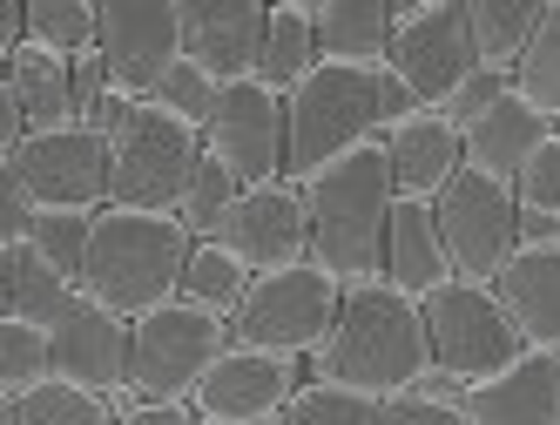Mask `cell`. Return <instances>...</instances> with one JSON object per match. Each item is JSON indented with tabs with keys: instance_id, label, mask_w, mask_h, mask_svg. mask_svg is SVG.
<instances>
[{
	"instance_id": "obj_21",
	"label": "cell",
	"mask_w": 560,
	"mask_h": 425,
	"mask_svg": "<svg viewBox=\"0 0 560 425\" xmlns=\"http://www.w3.org/2000/svg\"><path fill=\"white\" fill-rule=\"evenodd\" d=\"M547 135H553V122H547V115L513 88V95H500V102H493V108L466 129V169L493 176V182H513Z\"/></svg>"
},
{
	"instance_id": "obj_12",
	"label": "cell",
	"mask_w": 560,
	"mask_h": 425,
	"mask_svg": "<svg viewBox=\"0 0 560 425\" xmlns=\"http://www.w3.org/2000/svg\"><path fill=\"white\" fill-rule=\"evenodd\" d=\"M102 68L122 102H149L183 61V0H102Z\"/></svg>"
},
{
	"instance_id": "obj_10",
	"label": "cell",
	"mask_w": 560,
	"mask_h": 425,
	"mask_svg": "<svg viewBox=\"0 0 560 425\" xmlns=\"http://www.w3.org/2000/svg\"><path fill=\"white\" fill-rule=\"evenodd\" d=\"M108 135L102 129H48L0 163V182L27 210H108Z\"/></svg>"
},
{
	"instance_id": "obj_30",
	"label": "cell",
	"mask_w": 560,
	"mask_h": 425,
	"mask_svg": "<svg viewBox=\"0 0 560 425\" xmlns=\"http://www.w3.org/2000/svg\"><path fill=\"white\" fill-rule=\"evenodd\" d=\"M27 42L74 61L102 42V8L95 0H27Z\"/></svg>"
},
{
	"instance_id": "obj_16",
	"label": "cell",
	"mask_w": 560,
	"mask_h": 425,
	"mask_svg": "<svg viewBox=\"0 0 560 425\" xmlns=\"http://www.w3.org/2000/svg\"><path fill=\"white\" fill-rule=\"evenodd\" d=\"M264 34H270L264 0H183V55L203 74H217L223 88L257 82Z\"/></svg>"
},
{
	"instance_id": "obj_20",
	"label": "cell",
	"mask_w": 560,
	"mask_h": 425,
	"mask_svg": "<svg viewBox=\"0 0 560 425\" xmlns=\"http://www.w3.org/2000/svg\"><path fill=\"white\" fill-rule=\"evenodd\" d=\"M493 291H500V304H506L513 331L527 338V352L560 358V244H547V250H520V257L500 270Z\"/></svg>"
},
{
	"instance_id": "obj_24",
	"label": "cell",
	"mask_w": 560,
	"mask_h": 425,
	"mask_svg": "<svg viewBox=\"0 0 560 425\" xmlns=\"http://www.w3.org/2000/svg\"><path fill=\"white\" fill-rule=\"evenodd\" d=\"M311 21H317V55L338 68L392 61V27H398L392 0H311Z\"/></svg>"
},
{
	"instance_id": "obj_22",
	"label": "cell",
	"mask_w": 560,
	"mask_h": 425,
	"mask_svg": "<svg viewBox=\"0 0 560 425\" xmlns=\"http://www.w3.org/2000/svg\"><path fill=\"white\" fill-rule=\"evenodd\" d=\"M74 304H82V284L61 278L34 244H8V250H0V318L61 331L74 318Z\"/></svg>"
},
{
	"instance_id": "obj_35",
	"label": "cell",
	"mask_w": 560,
	"mask_h": 425,
	"mask_svg": "<svg viewBox=\"0 0 560 425\" xmlns=\"http://www.w3.org/2000/svg\"><path fill=\"white\" fill-rule=\"evenodd\" d=\"M378 399H365V392H345V385H317V378H304L298 385V399L284 405V425H378Z\"/></svg>"
},
{
	"instance_id": "obj_28",
	"label": "cell",
	"mask_w": 560,
	"mask_h": 425,
	"mask_svg": "<svg viewBox=\"0 0 560 425\" xmlns=\"http://www.w3.org/2000/svg\"><path fill=\"white\" fill-rule=\"evenodd\" d=\"M250 270L236 263L223 244H196L189 270H183V304H196V311H217V318H236L244 311V297H250Z\"/></svg>"
},
{
	"instance_id": "obj_3",
	"label": "cell",
	"mask_w": 560,
	"mask_h": 425,
	"mask_svg": "<svg viewBox=\"0 0 560 425\" xmlns=\"http://www.w3.org/2000/svg\"><path fill=\"white\" fill-rule=\"evenodd\" d=\"M304 203H311V263H325L331 278L351 284H378L385 278V237H392V163L385 149L365 142L338 156L331 169H317L304 182Z\"/></svg>"
},
{
	"instance_id": "obj_8",
	"label": "cell",
	"mask_w": 560,
	"mask_h": 425,
	"mask_svg": "<svg viewBox=\"0 0 560 425\" xmlns=\"http://www.w3.org/2000/svg\"><path fill=\"white\" fill-rule=\"evenodd\" d=\"M419 311H425V338H432V371L453 378L459 392L527 358V338L513 331V318H506V304H500L493 284L446 278Z\"/></svg>"
},
{
	"instance_id": "obj_26",
	"label": "cell",
	"mask_w": 560,
	"mask_h": 425,
	"mask_svg": "<svg viewBox=\"0 0 560 425\" xmlns=\"http://www.w3.org/2000/svg\"><path fill=\"white\" fill-rule=\"evenodd\" d=\"M466 21H472L479 68L513 74V68H520V55L534 48L540 21H547V0H466Z\"/></svg>"
},
{
	"instance_id": "obj_7",
	"label": "cell",
	"mask_w": 560,
	"mask_h": 425,
	"mask_svg": "<svg viewBox=\"0 0 560 425\" xmlns=\"http://www.w3.org/2000/svg\"><path fill=\"white\" fill-rule=\"evenodd\" d=\"M338 311H345V284L325 263L304 257L291 270H264L250 284V297H244V311L230 318V331H236L244 352H277V358H304L311 365V352L331 338Z\"/></svg>"
},
{
	"instance_id": "obj_17",
	"label": "cell",
	"mask_w": 560,
	"mask_h": 425,
	"mask_svg": "<svg viewBox=\"0 0 560 425\" xmlns=\"http://www.w3.org/2000/svg\"><path fill=\"white\" fill-rule=\"evenodd\" d=\"M385 163H392V189L412 203H439L446 182L466 169V135L446 122V108H412L406 122H392L378 135Z\"/></svg>"
},
{
	"instance_id": "obj_31",
	"label": "cell",
	"mask_w": 560,
	"mask_h": 425,
	"mask_svg": "<svg viewBox=\"0 0 560 425\" xmlns=\"http://www.w3.org/2000/svg\"><path fill=\"white\" fill-rule=\"evenodd\" d=\"M95 223H102V210H34L21 244H34V250H42V257L61 270V278L82 284V270H89V244H95Z\"/></svg>"
},
{
	"instance_id": "obj_6",
	"label": "cell",
	"mask_w": 560,
	"mask_h": 425,
	"mask_svg": "<svg viewBox=\"0 0 560 425\" xmlns=\"http://www.w3.org/2000/svg\"><path fill=\"white\" fill-rule=\"evenodd\" d=\"M108 203H122V210H170L183 203V189L189 176L203 169V129H189L176 122V115H163L155 102H129V115L115 122L108 135Z\"/></svg>"
},
{
	"instance_id": "obj_36",
	"label": "cell",
	"mask_w": 560,
	"mask_h": 425,
	"mask_svg": "<svg viewBox=\"0 0 560 425\" xmlns=\"http://www.w3.org/2000/svg\"><path fill=\"white\" fill-rule=\"evenodd\" d=\"M149 102L163 108V115H176V122H189V129H210V115H217V102H223V82H217V74H203V68L183 55Z\"/></svg>"
},
{
	"instance_id": "obj_13",
	"label": "cell",
	"mask_w": 560,
	"mask_h": 425,
	"mask_svg": "<svg viewBox=\"0 0 560 425\" xmlns=\"http://www.w3.org/2000/svg\"><path fill=\"white\" fill-rule=\"evenodd\" d=\"M203 149L244 182V189H270L284 182L291 169V115H284V95L264 88V82H236L223 88L210 129H203Z\"/></svg>"
},
{
	"instance_id": "obj_18",
	"label": "cell",
	"mask_w": 560,
	"mask_h": 425,
	"mask_svg": "<svg viewBox=\"0 0 560 425\" xmlns=\"http://www.w3.org/2000/svg\"><path fill=\"white\" fill-rule=\"evenodd\" d=\"M129 358H136V324L102 311V304H74V318L55 331V378L82 385V392H129Z\"/></svg>"
},
{
	"instance_id": "obj_1",
	"label": "cell",
	"mask_w": 560,
	"mask_h": 425,
	"mask_svg": "<svg viewBox=\"0 0 560 425\" xmlns=\"http://www.w3.org/2000/svg\"><path fill=\"white\" fill-rule=\"evenodd\" d=\"M317 385H345V392H365L378 405L419 392L432 378V338H425V311L419 297L378 284H351L345 311L331 324V338L311 352L304 365Z\"/></svg>"
},
{
	"instance_id": "obj_38",
	"label": "cell",
	"mask_w": 560,
	"mask_h": 425,
	"mask_svg": "<svg viewBox=\"0 0 560 425\" xmlns=\"http://www.w3.org/2000/svg\"><path fill=\"white\" fill-rule=\"evenodd\" d=\"M500 95H513V74H493V68H479L472 82H466V88H459V95L446 102V122H453V129L466 135V129L479 122V115H487V108L500 102Z\"/></svg>"
},
{
	"instance_id": "obj_11",
	"label": "cell",
	"mask_w": 560,
	"mask_h": 425,
	"mask_svg": "<svg viewBox=\"0 0 560 425\" xmlns=\"http://www.w3.org/2000/svg\"><path fill=\"white\" fill-rule=\"evenodd\" d=\"M432 210H439V237H446L453 278L500 284V270L520 257V197H513V182L459 169Z\"/></svg>"
},
{
	"instance_id": "obj_40",
	"label": "cell",
	"mask_w": 560,
	"mask_h": 425,
	"mask_svg": "<svg viewBox=\"0 0 560 425\" xmlns=\"http://www.w3.org/2000/svg\"><path fill=\"white\" fill-rule=\"evenodd\" d=\"M122 425H203V418H196V405H136L122 412Z\"/></svg>"
},
{
	"instance_id": "obj_32",
	"label": "cell",
	"mask_w": 560,
	"mask_h": 425,
	"mask_svg": "<svg viewBox=\"0 0 560 425\" xmlns=\"http://www.w3.org/2000/svg\"><path fill=\"white\" fill-rule=\"evenodd\" d=\"M14 418H21V425H122L115 399L82 392V385H68V378H48L42 392L14 399Z\"/></svg>"
},
{
	"instance_id": "obj_2",
	"label": "cell",
	"mask_w": 560,
	"mask_h": 425,
	"mask_svg": "<svg viewBox=\"0 0 560 425\" xmlns=\"http://www.w3.org/2000/svg\"><path fill=\"white\" fill-rule=\"evenodd\" d=\"M419 102L412 88L398 82L392 68H338V61H317L304 82L284 95L291 115V182H311L317 169H331L351 149L378 142L392 122H406Z\"/></svg>"
},
{
	"instance_id": "obj_33",
	"label": "cell",
	"mask_w": 560,
	"mask_h": 425,
	"mask_svg": "<svg viewBox=\"0 0 560 425\" xmlns=\"http://www.w3.org/2000/svg\"><path fill=\"white\" fill-rule=\"evenodd\" d=\"M513 88L560 129V0H547V21L534 34V48L520 55V68H513Z\"/></svg>"
},
{
	"instance_id": "obj_5",
	"label": "cell",
	"mask_w": 560,
	"mask_h": 425,
	"mask_svg": "<svg viewBox=\"0 0 560 425\" xmlns=\"http://www.w3.org/2000/svg\"><path fill=\"white\" fill-rule=\"evenodd\" d=\"M236 344L230 318L196 311V304H163V311L136 318V358H129V392L136 405H196L203 378L223 365Z\"/></svg>"
},
{
	"instance_id": "obj_37",
	"label": "cell",
	"mask_w": 560,
	"mask_h": 425,
	"mask_svg": "<svg viewBox=\"0 0 560 425\" xmlns=\"http://www.w3.org/2000/svg\"><path fill=\"white\" fill-rule=\"evenodd\" d=\"M513 197H520V210H527V216H553L560 223V129L527 156V169L513 176Z\"/></svg>"
},
{
	"instance_id": "obj_19",
	"label": "cell",
	"mask_w": 560,
	"mask_h": 425,
	"mask_svg": "<svg viewBox=\"0 0 560 425\" xmlns=\"http://www.w3.org/2000/svg\"><path fill=\"white\" fill-rule=\"evenodd\" d=\"M459 412L472 425H560V358L527 352L520 365L466 385Z\"/></svg>"
},
{
	"instance_id": "obj_15",
	"label": "cell",
	"mask_w": 560,
	"mask_h": 425,
	"mask_svg": "<svg viewBox=\"0 0 560 425\" xmlns=\"http://www.w3.org/2000/svg\"><path fill=\"white\" fill-rule=\"evenodd\" d=\"M304 358H277V352H244V344H230L223 365L203 378V392H196V418L203 425H264L277 418L298 385H304Z\"/></svg>"
},
{
	"instance_id": "obj_25",
	"label": "cell",
	"mask_w": 560,
	"mask_h": 425,
	"mask_svg": "<svg viewBox=\"0 0 560 425\" xmlns=\"http://www.w3.org/2000/svg\"><path fill=\"white\" fill-rule=\"evenodd\" d=\"M8 88L21 95L34 135L74 129V122H82V108H74V61H68V55H48V48H34V42H27V48L8 61Z\"/></svg>"
},
{
	"instance_id": "obj_9",
	"label": "cell",
	"mask_w": 560,
	"mask_h": 425,
	"mask_svg": "<svg viewBox=\"0 0 560 425\" xmlns=\"http://www.w3.org/2000/svg\"><path fill=\"white\" fill-rule=\"evenodd\" d=\"M385 68L412 88L419 108H446L479 74L466 0H398V27H392V61Z\"/></svg>"
},
{
	"instance_id": "obj_34",
	"label": "cell",
	"mask_w": 560,
	"mask_h": 425,
	"mask_svg": "<svg viewBox=\"0 0 560 425\" xmlns=\"http://www.w3.org/2000/svg\"><path fill=\"white\" fill-rule=\"evenodd\" d=\"M236 197H244V182H236L217 156H203V169L189 176V189H183V203H176V223L189 229L196 244H210L217 229H223V216L236 210Z\"/></svg>"
},
{
	"instance_id": "obj_23",
	"label": "cell",
	"mask_w": 560,
	"mask_h": 425,
	"mask_svg": "<svg viewBox=\"0 0 560 425\" xmlns=\"http://www.w3.org/2000/svg\"><path fill=\"white\" fill-rule=\"evenodd\" d=\"M446 278H453V257H446V237H439V210L398 197L392 203V237H385V284L425 304Z\"/></svg>"
},
{
	"instance_id": "obj_27",
	"label": "cell",
	"mask_w": 560,
	"mask_h": 425,
	"mask_svg": "<svg viewBox=\"0 0 560 425\" xmlns=\"http://www.w3.org/2000/svg\"><path fill=\"white\" fill-rule=\"evenodd\" d=\"M317 61H325V55H317L311 0H277V8H270V34H264V68H257V82L277 88V95H291Z\"/></svg>"
},
{
	"instance_id": "obj_4",
	"label": "cell",
	"mask_w": 560,
	"mask_h": 425,
	"mask_svg": "<svg viewBox=\"0 0 560 425\" xmlns=\"http://www.w3.org/2000/svg\"><path fill=\"white\" fill-rule=\"evenodd\" d=\"M196 257V237L170 216V210H122L108 203L89 244V270H82V297L102 304L115 318H149L163 304L183 297V270Z\"/></svg>"
},
{
	"instance_id": "obj_29",
	"label": "cell",
	"mask_w": 560,
	"mask_h": 425,
	"mask_svg": "<svg viewBox=\"0 0 560 425\" xmlns=\"http://www.w3.org/2000/svg\"><path fill=\"white\" fill-rule=\"evenodd\" d=\"M55 378V331L42 324H21V318H0V399H27Z\"/></svg>"
},
{
	"instance_id": "obj_14",
	"label": "cell",
	"mask_w": 560,
	"mask_h": 425,
	"mask_svg": "<svg viewBox=\"0 0 560 425\" xmlns=\"http://www.w3.org/2000/svg\"><path fill=\"white\" fill-rule=\"evenodd\" d=\"M210 244H223L236 263L250 270V278L304 263L311 257V203H304V182L284 176V182H270V189H244Z\"/></svg>"
},
{
	"instance_id": "obj_39",
	"label": "cell",
	"mask_w": 560,
	"mask_h": 425,
	"mask_svg": "<svg viewBox=\"0 0 560 425\" xmlns=\"http://www.w3.org/2000/svg\"><path fill=\"white\" fill-rule=\"evenodd\" d=\"M378 425H472L459 412V399H425V392H406V399H392L378 412Z\"/></svg>"
}]
</instances>
